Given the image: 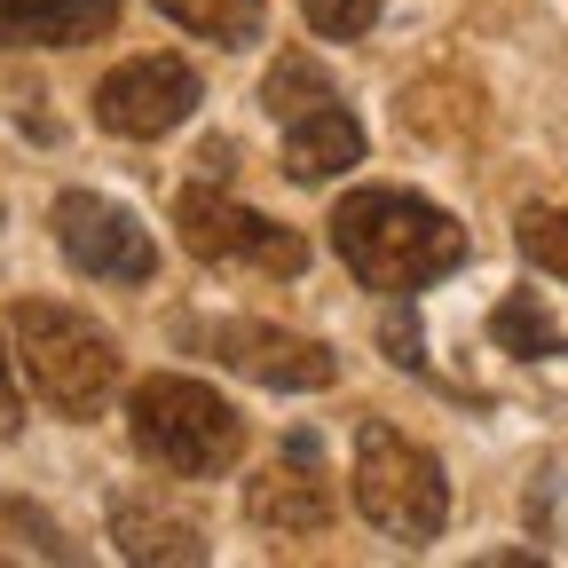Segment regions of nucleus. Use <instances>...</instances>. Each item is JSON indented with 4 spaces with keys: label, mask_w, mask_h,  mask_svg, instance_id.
<instances>
[{
    "label": "nucleus",
    "mask_w": 568,
    "mask_h": 568,
    "mask_svg": "<svg viewBox=\"0 0 568 568\" xmlns=\"http://www.w3.org/2000/svg\"><path fill=\"white\" fill-rule=\"evenodd\" d=\"M24 426V387H17V364H9V347H0V443H9Z\"/></svg>",
    "instance_id": "obj_18"
},
{
    "label": "nucleus",
    "mask_w": 568,
    "mask_h": 568,
    "mask_svg": "<svg viewBox=\"0 0 568 568\" xmlns=\"http://www.w3.org/2000/svg\"><path fill=\"white\" fill-rule=\"evenodd\" d=\"M48 230H55L63 261L80 268V276H95V284H151V276H159V245H151V230H142L119 197L63 190L55 213H48Z\"/></svg>",
    "instance_id": "obj_6"
},
{
    "label": "nucleus",
    "mask_w": 568,
    "mask_h": 568,
    "mask_svg": "<svg viewBox=\"0 0 568 568\" xmlns=\"http://www.w3.org/2000/svg\"><path fill=\"white\" fill-rule=\"evenodd\" d=\"M332 253L347 261V276L364 284V293H426V284H443L458 261H466V222L443 213L435 197L418 190H347L332 205Z\"/></svg>",
    "instance_id": "obj_1"
},
{
    "label": "nucleus",
    "mask_w": 568,
    "mask_h": 568,
    "mask_svg": "<svg viewBox=\"0 0 568 568\" xmlns=\"http://www.w3.org/2000/svg\"><path fill=\"white\" fill-rule=\"evenodd\" d=\"M174 230L213 268H261V276H301L308 268V237L301 230H284L276 213H253L230 190H205V182H190L174 197Z\"/></svg>",
    "instance_id": "obj_5"
},
{
    "label": "nucleus",
    "mask_w": 568,
    "mask_h": 568,
    "mask_svg": "<svg viewBox=\"0 0 568 568\" xmlns=\"http://www.w3.org/2000/svg\"><path fill=\"white\" fill-rule=\"evenodd\" d=\"M301 17L316 40H364L379 24V0H301Z\"/></svg>",
    "instance_id": "obj_17"
},
{
    "label": "nucleus",
    "mask_w": 568,
    "mask_h": 568,
    "mask_svg": "<svg viewBox=\"0 0 568 568\" xmlns=\"http://www.w3.org/2000/svg\"><path fill=\"white\" fill-rule=\"evenodd\" d=\"M514 237H521V253H529L545 276H560V284H568V205H521Z\"/></svg>",
    "instance_id": "obj_16"
},
{
    "label": "nucleus",
    "mask_w": 568,
    "mask_h": 568,
    "mask_svg": "<svg viewBox=\"0 0 568 568\" xmlns=\"http://www.w3.org/2000/svg\"><path fill=\"white\" fill-rule=\"evenodd\" d=\"M387 347H395V364H403V372H418V364H426V355H418V332H410V316H395V324H387Z\"/></svg>",
    "instance_id": "obj_19"
},
{
    "label": "nucleus",
    "mask_w": 568,
    "mask_h": 568,
    "mask_svg": "<svg viewBox=\"0 0 568 568\" xmlns=\"http://www.w3.org/2000/svg\"><path fill=\"white\" fill-rule=\"evenodd\" d=\"M197 71L182 55H134L119 71H103V88H95V126L119 134V142H159L174 134L190 111H197Z\"/></svg>",
    "instance_id": "obj_7"
},
{
    "label": "nucleus",
    "mask_w": 568,
    "mask_h": 568,
    "mask_svg": "<svg viewBox=\"0 0 568 568\" xmlns=\"http://www.w3.org/2000/svg\"><path fill=\"white\" fill-rule=\"evenodd\" d=\"M126 435L134 450L182 474V481H213V474H230L245 458V418L230 395H213L205 379H182V372H151V379H134L126 395Z\"/></svg>",
    "instance_id": "obj_2"
},
{
    "label": "nucleus",
    "mask_w": 568,
    "mask_h": 568,
    "mask_svg": "<svg viewBox=\"0 0 568 568\" xmlns=\"http://www.w3.org/2000/svg\"><path fill=\"white\" fill-rule=\"evenodd\" d=\"M339 88L324 80V63L316 55H276V71L261 80V103H268V119H301V111H316V103H332Z\"/></svg>",
    "instance_id": "obj_15"
},
{
    "label": "nucleus",
    "mask_w": 568,
    "mask_h": 568,
    "mask_svg": "<svg viewBox=\"0 0 568 568\" xmlns=\"http://www.w3.org/2000/svg\"><path fill=\"white\" fill-rule=\"evenodd\" d=\"M111 545L126 560H205V521L174 514V497L126 489V497H111Z\"/></svg>",
    "instance_id": "obj_10"
},
{
    "label": "nucleus",
    "mask_w": 568,
    "mask_h": 568,
    "mask_svg": "<svg viewBox=\"0 0 568 568\" xmlns=\"http://www.w3.org/2000/svg\"><path fill=\"white\" fill-rule=\"evenodd\" d=\"M347 166H364V119H355L339 95L301 111V119H284V174L293 182H332Z\"/></svg>",
    "instance_id": "obj_11"
},
{
    "label": "nucleus",
    "mask_w": 568,
    "mask_h": 568,
    "mask_svg": "<svg viewBox=\"0 0 568 568\" xmlns=\"http://www.w3.org/2000/svg\"><path fill=\"white\" fill-rule=\"evenodd\" d=\"M9 332H17V355H24V379L40 387L48 410L103 418V403L119 387V339L95 316L63 308V301H17Z\"/></svg>",
    "instance_id": "obj_3"
},
{
    "label": "nucleus",
    "mask_w": 568,
    "mask_h": 568,
    "mask_svg": "<svg viewBox=\"0 0 568 568\" xmlns=\"http://www.w3.org/2000/svg\"><path fill=\"white\" fill-rule=\"evenodd\" d=\"M347 489H355V514H364L379 537H395V545H435L450 529V481H443L435 450L395 435L387 418H364Z\"/></svg>",
    "instance_id": "obj_4"
},
{
    "label": "nucleus",
    "mask_w": 568,
    "mask_h": 568,
    "mask_svg": "<svg viewBox=\"0 0 568 568\" xmlns=\"http://www.w3.org/2000/svg\"><path fill=\"white\" fill-rule=\"evenodd\" d=\"M119 24V0H0L9 48H88Z\"/></svg>",
    "instance_id": "obj_12"
},
{
    "label": "nucleus",
    "mask_w": 568,
    "mask_h": 568,
    "mask_svg": "<svg viewBox=\"0 0 568 568\" xmlns=\"http://www.w3.org/2000/svg\"><path fill=\"white\" fill-rule=\"evenodd\" d=\"M213 347V364H230L276 395H316L339 379V355L324 339H301V332H284V324H261V316H230V324H213L205 332Z\"/></svg>",
    "instance_id": "obj_8"
},
{
    "label": "nucleus",
    "mask_w": 568,
    "mask_h": 568,
    "mask_svg": "<svg viewBox=\"0 0 568 568\" xmlns=\"http://www.w3.org/2000/svg\"><path fill=\"white\" fill-rule=\"evenodd\" d=\"M159 17H174L182 32H197L213 48H253L268 24V0H159Z\"/></svg>",
    "instance_id": "obj_13"
},
{
    "label": "nucleus",
    "mask_w": 568,
    "mask_h": 568,
    "mask_svg": "<svg viewBox=\"0 0 568 568\" xmlns=\"http://www.w3.org/2000/svg\"><path fill=\"white\" fill-rule=\"evenodd\" d=\"M245 514L276 537H316L332 529V481H324V458H316V435H293L284 443V466H268L253 489H245Z\"/></svg>",
    "instance_id": "obj_9"
},
{
    "label": "nucleus",
    "mask_w": 568,
    "mask_h": 568,
    "mask_svg": "<svg viewBox=\"0 0 568 568\" xmlns=\"http://www.w3.org/2000/svg\"><path fill=\"white\" fill-rule=\"evenodd\" d=\"M489 339L506 347V355H521V364H552V355L568 347V339H560V324L545 316V301H537V293L497 301V308H489Z\"/></svg>",
    "instance_id": "obj_14"
}]
</instances>
